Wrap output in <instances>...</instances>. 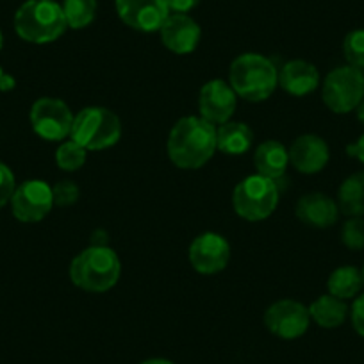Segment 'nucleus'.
I'll return each instance as SVG.
<instances>
[{"label": "nucleus", "mask_w": 364, "mask_h": 364, "mask_svg": "<svg viewBox=\"0 0 364 364\" xmlns=\"http://www.w3.org/2000/svg\"><path fill=\"white\" fill-rule=\"evenodd\" d=\"M343 52L350 66L364 70V29H355L346 34Z\"/></svg>", "instance_id": "obj_25"}, {"label": "nucleus", "mask_w": 364, "mask_h": 364, "mask_svg": "<svg viewBox=\"0 0 364 364\" xmlns=\"http://www.w3.org/2000/svg\"><path fill=\"white\" fill-rule=\"evenodd\" d=\"M230 245L216 232H204L195 237L190 245V262L193 269L202 275H215L223 272L229 264Z\"/></svg>", "instance_id": "obj_12"}, {"label": "nucleus", "mask_w": 364, "mask_h": 364, "mask_svg": "<svg viewBox=\"0 0 364 364\" xmlns=\"http://www.w3.org/2000/svg\"><path fill=\"white\" fill-rule=\"evenodd\" d=\"M363 286V272L355 266H339L331 273L327 282L328 293L341 300H350L357 296Z\"/></svg>", "instance_id": "obj_22"}, {"label": "nucleus", "mask_w": 364, "mask_h": 364, "mask_svg": "<svg viewBox=\"0 0 364 364\" xmlns=\"http://www.w3.org/2000/svg\"><path fill=\"white\" fill-rule=\"evenodd\" d=\"M321 99L332 113L346 114L357 109L364 99L363 70L350 65L332 70L323 80Z\"/></svg>", "instance_id": "obj_7"}, {"label": "nucleus", "mask_w": 364, "mask_h": 364, "mask_svg": "<svg viewBox=\"0 0 364 364\" xmlns=\"http://www.w3.org/2000/svg\"><path fill=\"white\" fill-rule=\"evenodd\" d=\"M295 215L304 225L328 229L338 222L339 205L325 193H307L296 202Z\"/></svg>", "instance_id": "obj_16"}, {"label": "nucleus", "mask_w": 364, "mask_h": 364, "mask_svg": "<svg viewBox=\"0 0 364 364\" xmlns=\"http://www.w3.org/2000/svg\"><path fill=\"white\" fill-rule=\"evenodd\" d=\"M237 106V95L230 84L222 79H213L200 87L198 93V111L204 120L213 125H223L230 122Z\"/></svg>", "instance_id": "obj_11"}, {"label": "nucleus", "mask_w": 364, "mask_h": 364, "mask_svg": "<svg viewBox=\"0 0 364 364\" xmlns=\"http://www.w3.org/2000/svg\"><path fill=\"white\" fill-rule=\"evenodd\" d=\"M254 164L259 175L277 182L279 178L284 177L286 170H288L289 152L281 141L268 139L255 149Z\"/></svg>", "instance_id": "obj_18"}, {"label": "nucleus", "mask_w": 364, "mask_h": 364, "mask_svg": "<svg viewBox=\"0 0 364 364\" xmlns=\"http://www.w3.org/2000/svg\"><path fill=\"white\" fill-rule=\"evenodd\" d=\"M141 364H173V363L168 359H149V360H143Z\"/></svg>", "instance_id": "obj_33"}, {"label": "nucleus", "mask_w": 364, "mask_h": 364, "mask_svg": "<svg viewBox=\"0 0 364 364\" xmlns=\"http://www.w3.org/2000/svg\"><path fill=\"white\" fill-rule=\"evenodd\" d=\"M341 241L350 250H363L364 248V218L352 216L346 220L341 229Z\"/></svg>", "instance_id": "obj_26"}, {"label": "nucleus", "mask_w": 364, "mask_h": 364, "mask_svg": "<svg viewBox=\"0 0 364 364\" xmlns=\"http://www.w3.org/2000/svg\"><path fill=\"white\" fill-rule=\"evenodd\" d=\"M16 190V181L11 168L0 161V209L11 202L13 193Z\"/></svg>", "instance_id": "obj_28"}, {"label": "nucleus", "mask_w": 364, "mask_h": 364, "mask_svg": "<svg viewBox=\"0 0 364 364\" xmlns=\"http://www.w3.org/2000/svg\"><path fill=\"white\" fill-rule=\"evenodd\" d=\"M363 281H364V268H363Z\"/></svg>", "instance_id": "obj_36"}, {"label": "nucleus", "mask_w": 364, "mask_h": 364, "mask_svg": "<svg viewBox=\"0 0 364 364\" xmlns=\"http://www.w3.org/2000/svg\"><path fill=\"white\" fill-rule=\"evenodd\" d=\"M339 213L346 216H364V171L350 175L338 190Z\"/></svg>", "instance_id": "obj_21"}, {"label": "nucleus", "mask_w": 364, "mask_h": 364, "mask_svg": "<svg viewBox=\"0 0 364 364\" xmlns=\"http://www.w3.org/2000/svg\"><path fill=\"white\" fill-rule=\"evenodd\" d=\"M289 164L300 173L313 175L323 170L331 159L327 141L316 134H302L289 146Z\"/></svg>", "instance_id": "obj_15"}, {"label": "nucleus", "mask_w": 364, "mask_h": 364, "mask_svg": "<svg viewBox=\"0 0 364 364\" xmlns=\"http://www.w3.org/2000/svg\"><path fill=\"white\" fill-rule=\"evenodd\" d=\"M29 118L33 131L45 141H65L72 132L73 114L61 99H38L31 107Z\"/></svg>", "instance_id": "obj_8"}, {"label": "nucleus", "mask_w": 364, "mask_h": 364, "mask_svg": "<svg viewBox=\"0 0 364 364\" xmlns=\"http://www.w3.org/2000/svg\"><path fill=\"white\" fill-rule=\"evenodd\" d=\"M164 2L168 6V11L177 13V15H188L200 4V0H164Z\"/></svg>", "instance_id": "obj_30"}, {"label": "nucleus", "mask_w": 364, "mask_h": 364, "mask_svg": "<svg viewBox=\"0 0 364 364\" xmlns=\"http://www.w3.org/2000/svg\"><path fill=\"white\" fill-rule=\"evenodd\" d=\"M363 75H364V70H363Z\"/></svg>", "instance_id": "obj_37"}, {"label": "nucleus", "mask_w": 364, "mask_h": 364, "mask_svg": "<svg viewBox=\"0 0 364 364\" xmlns=\"http://www.w3.org/2000/svg\"><path fill=\"white\" fill-rule=\"evenodd\" d=\"M122 22L139 33H156L170 16L164 0H117Z\"/></svg>", "instance_id": "obj_13"}, {"label": "nucleus", "mask_w": 364, "mask_h": 364, "mask_svg": "<svg viewBox=\"0 0 364 364\" xmlns=\"http://www.w3.org/2000/svg\"><path fill=\"white\" fill-rule=\"evenodd\" d=\"M350 316H352V325L353 328H355V332L364 338V295L357 296V299L353 300Z\"/></svg>", "instance_id": "obj_29"}, {"label": "nucleus", "mask_w": 364, "mask_h": 364, "mask_svg": "<svg viewBox=\"0 0 364 364\" xmlns=\"http://www.w3.org/2000/svg\"><path fill=\"white\" fill-rule=\"evenodd\" d=\"M66 29L65 13L54 0H27L15 13V31L27 43H52Z\"/></svg>", "instance_id": "obj_4"}, {"label": "nucleus", "mask_w": 364, "mask_h": 364, "mask_svg": "<svg viewBox=\"0 0 364 364\" xmlns=\"http://www.w3.org/2000/svg\"><path fill=\"white\" fill-rule=\"evenodd\" d=\"M122 264L117 252L109 247L91 245L73 257L70 264V279L82 291L106 293L114 288L120 279Z\"/></svg>", "instance_id": "obj_2"}, {"label": "nucleus", "mask_w": 364, "mask_h": 364, "mask_svg": "<svg viewBox=\"0 0 364 364\" xmlns=\"http://www.w3.org/2000/svg\"><path fill=\"white\" fill-rule=\"evenodd\" d=\"M66 26L70 29H84L97 15V0H63Z\"/></svg>", "instance_id": "obj_23"}, {"label": "nucleus", "mask_w": 364, "mask_h": 364, "mask_svg": "<svg viewBox=\"0 0 364 364\" xmlns=\"http://www.w3.org/2000/svg\"><path fill=\"white\" fill-rule=\"evenodd\" d=\"M279 204V186L262 175H248L234 188L232 205L237 216L248 222H261L273 215Z\"/></svg>", "instance_id": "obj_6"}, {"label": "nucleus", "mask_w": 364, "mask_h": 364, "mask_svg": "<svg viewBox=\"0 0 364 364\" xmlns=\"http://www.w3.org/2000/svg\"><path fill=\"white\" fill-rule=\"evenodd\" d=\"M229 84L240 99L247 102H262L269 99L279 86V70L272 59L248 52L232 61Z\"/></svg>", "instance_id": "obj_3"}, {"label": "nucleus", "mask_w": 364, "mask_h": 364, "mask_svg": "<svg viewBox=\"0 0 364 364\" xmlns=\"http://www.w3.org/2000/svg\"><path fill=\"white\" fill-rule=\"evenodd\" d=\"M4 47V36H2V31H0V50Z\"/></svg>", "instance_id": "obj_35"}, {"label": "nucleus", "mask_w": 364, "mask_h": 364, "mask_svg": "<svg viewBox=\"0 0 364 364\" xmlns=\"http://www.w3.org/2000/svg\"><path fill=\"white\" fill-rule=\"evenodd\" d=\"M320 84L318 68L304 59L288 61L279 70V86L293 97H306Z\"/></svg>", "instance_id": "obj_17"}, {"label": "nucleus", "mask_w": 364, "mask_h": 364, "mask_svg": "<svg viewBox=\"0 0 364 364\" xmlns=\"http://www.w3.org/2000/svg\"><path fill=\"white\" fill-rule=\"evenodd\" d=\"M122 138V122L117 114L107 107L91 106L73 117L70 139L79 143L82 149L106 150L117 145Z\"/></svg>", "instance_id": "obj_5"}, {"label": "nucleus", "mask_w": 364, "mask_h": 364, "mask_svg": "<svg viewBox=\"0 0 364 364\" xmlns=\"http://www.w3.org/2000/svg\"><path fill=\"white\" fill-rule=\"evenodd\" d=\"M11 211L18 222L22 223H38L48 216L54 208V197H52V186L45 181L31 178L16 186L11 197Z\"/></svg>", "instance_id": "obj_9"}, {"label": "nucleus", "mask_w": 364, "mask_h": 364, "mask_svg": "<svg viewBox=\"0 0 364 364\" xmlns=\"http://www.w3.org/2000/svg\"><path fill=\"white\" fill-rule=\"evenodd\" d=\"M52 197H54V205L66 208L79 200V186L73 181H59L52 188Z\"/></svg>", "instance_id": "obj_27"}, {"label": "nucleus", "mask_w": 364, "mask_h": 364, "mask_svg": "<svg viewBox=\"0 0 364 364\" xmlns=\"http://www.w3.org/2000/svg\"><path fill=\"white\" fill-rule=\"evenodd\" d=\"M161 41L170 52L177 55L191 54L198 47L202 31L200 26L188 15H170L159 29Z\"/></svg>", "instance_id": "obj_14"}, {"label": "nucleus", "mask_w": 364, "mask_h": 364, "mask_svg": "<svg viewBox=\"0 0 364 364\" xmlns=\"http://www.w3.org/2000/svg\"><path fill=\"white\" fill-rule=\"evenodd\" d=\"M346 152H348L350 157H355L357 161H360L364 164V134L355 143L346 146Z\"/></svg>", "instance_id": "obj_31"}, {"label": "nucleus", "mask_w": 364, "mask_h": 364, "mask_svg": "<svg viewBox=\"0 0 364 364\" xmlns=\"http://www.w3.org/2000/svg\"><path fill=\"white\" fill-rule=\"evenodd\" d=\"M86 149L75 143L73 139L61 141V145L55 150V163L65 171H77L86 163Z\"/></svg>", "instance_id": "obj_24"}, {"label": "nucleus", "mask_w": 364, "mask_h": 364, "mask_svg": "<svg viewBox=\"0 0 364 364\" xmlns=\"http://www.w3.org/2000/svg\"><path fill=\"white\" fill-rule=\"evenodd\" d=\"M16 82H15V77L6 73L4 70L0 68V91H11L15 90Z\"/></svg>", "instance_id": "obj_32"}, {"label": "nucleus", "mask_w": 364, "mask_h": 364, "mask_svg": "<svg viewBox=\"0 0 364 364\" xmlns=\"http://www.w3.org/2000/svg\"><path fill=\"white\" fill-rule=\"evenodd\" d=\"M307 309H309L311 320L321 328L341 327L346 320V314H348V306L345 304V300L338 299L331 293L321 295Z\"/></svg>", "instance_id": "obj_20"}, {"label": "nucleus", "mask_w": 364, "mask_h": 364, "mask_svg": "<svg viewBox=\"0 0 364 364\" xmlns=\"http://www.w3.org/2000/svg\"><path fill=\"white\" fill-rule=\"evenodd\" d=\"M168 157L181 170H198L213 159L216 127L202 117H184L171 127L166 141Z\"/></svg>", "instance_id": "obj_1"}, {"label": "nucleus", "mask_w": 364, "mask_h": 364, "mask_svg": "<svg viewBox=\"0 0 364 364\" xmlns=\"http://www.w3.org/2000/svg\"><path fill=\"white\" fill-rule=\"evenodd\" d=\"M311 323V314L304 304L296 300H279L264 313V327L277 338L291 341L302 338Z\"/></svg>", "instance_id": "obj_10"}, {"label": "nucleus", "mask_w": 364, "mask_h": 364, "mask_svg": "<svg viewBox=\"0 0 364 364\" xmlns=\"http://www.w3.org/2000/svg\"><path fill=\"white\" fill-rule=\"evenodd\" d=\"M254 145V132L243 122H227L216 129V149L227 156H243Z\"/></svg>", "instance_id": "obj_19"}, {"label": "nucleus", "mask_w": 364, "mask_h": 364, "mask_svg": "<svg viewBox=\"0 0 364 364\" xmlns=\"http://www.w3.org/2000/svg\"><path fill=\"white\" fill-rule=\"evenodd\" d=\"M357 118H359V120L364 124V99H363V102L359 104V107H357Z\"/></svg>", "instance_id": "obj_34"}]
</instances>
